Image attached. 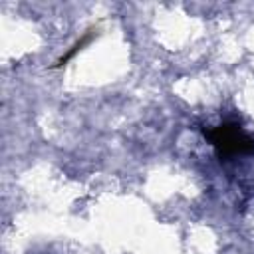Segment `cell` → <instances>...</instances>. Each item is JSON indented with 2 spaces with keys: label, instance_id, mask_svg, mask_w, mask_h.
<instances>
[{
  "label": "cell",
  "instance_id": "obj_1",
  "mask_svg": "<svg viewBox=\"0 0 254 254\" xmlns=\"http://www.w3.org/2000/svg\"><path fill=\"white\" fill-rule=\"evenodd\" d=\"M204 137L214 147L220 159H232L240 155H254V137L248 135L236 123H222L204 129Z\"/></svg>",
  "mask_w": 254,
  "mask_h": 254
}]
</instances>
